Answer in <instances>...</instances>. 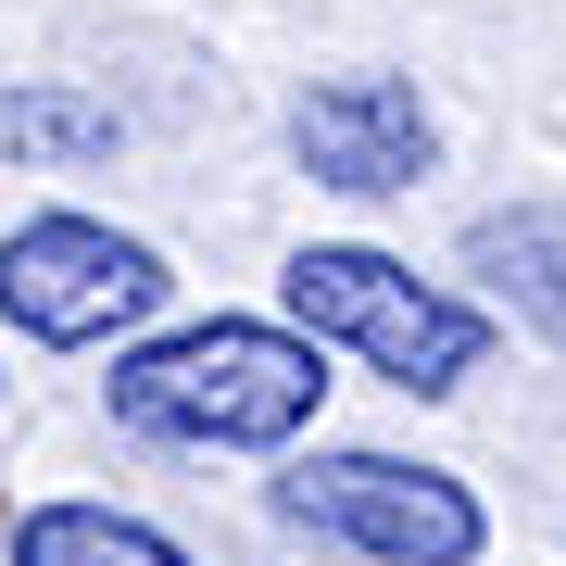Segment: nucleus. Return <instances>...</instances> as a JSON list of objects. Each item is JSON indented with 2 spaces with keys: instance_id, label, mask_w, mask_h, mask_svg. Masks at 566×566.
<instances>
[{
  "instance_id": "obj_6",
  "label": "nucleus",
  "mask_w": 566,
  "mask_h": 566,
  "mask_svg": "<svg viewBox=\"0 0 566 566\" xmlns=\"http://www.w3.org/2000/svg\"><path fill=\"white\" fill-rule=\"evenodd\" d=\"M465 264H479L504 303L542 327V340H566V214L554 202H516V214H479L465 227Z\"/></svg>"
},
{
  "instance_id": "obj_8",
  "label": "nucleus",
  "mask_w": 566,
  "mask_h": 566,
  "mask_svg": "<svg viewBox=\"0 0 566 566\" xmlns=\"http://www.w3.org/2000/svg\"><path fill=\"white\" fill-rule=\"evenodd\" d=\"M114 102H88V88H0V151L13 164H114Z\"/></svg>"
},
{
  "instance_id": "obj_5",
  "label": "nucleus",
  "mask_w": 566,
  "mask_h": 566,
  "mask_svg": "<svg viewBox=\"0 0 566 566\" xmlns=\"http://www.w3.org/2000/svg\"><path fill=\"white\" fill-rule=\"evenodd\" d=\"M290 151H303L315 189H353V202H390V189L428 177V151H441V126L403 76H315L303 114H290Z\"/></svg>"
},
{
  "instance_id": "obj_1",
  "label": "nucleus",
  "mask_w": 566,
  "mask_h": 566,
  "mask_svg": "<svg viewBox=\"0 0 566 566\" xmlns=\"http://www.w3.org/2000/svg\"><path fill=\"white\" fill-rule=\"evenodd\" d=\"M102 403H114V428L177 441V453H277V441H303L315 403H327V340L214 315V327H177V340L114 353Z\"/></svg>"
},
{
  "instance_id": "obj_2",
  "label": "nucleus",
  "mask_w": 566,
  "mask_h": 566,
  "mask_svg": "<svg viewBox=\"0 0 566 566\" xmlns=\"http://www.w3.org/2000/svg\"><path fill=\"white\" fill-rule=\"evenodd\" d=\"M290 327L327 353H365L390 390H465L479 378V353H491V315L479 303H453V290H428L416 264H390V252H365V240H315V252H290Z\"/></svg>"
},
{
  "instance_id": "obj_4",
  "label": "nucleus",
  "mask_w": 566,
  "mask_h": 566,
  "mask_svg": "<svg viewBox=\"0 0 566 566\" xmlns=\"http://www.w3.org/2000/svg\"><path fill=\"white\" fill-rule=\"evenodd\" d=\"M164 290H177L164 252L126 240V227H102V214H25L13 240H0V315H13L25 340H51V353L126 340Z\"/></svg>"
},
{
  "instance_id": "obj_3",
  "label": "nucleus",
  "mask_w": 566,
  "mask_h": 566,
  "mask_svg": "<svg viewBox=\"0 0 566 566\" xmlns=\"http://www.w3.org/2000/svg\"><path fill=\"white\" fill-rule=\"evenodd\" d=\"M277 516L315 528L327 554L365 566H479V491L453 465H403V453H315L277 479Z\"/></svg>"
},
{
  "instance_id": "obj_7",
  "label": "nucleus",
  "mask_w": 566,
  "mask_h": 566,
  "mask_svg": "<svg viewBox=\"0 0 566 566\" xmlns=\"http://www.w3.org/2000/svg\"><path fill=\"white\" fill-rule=\"evenodd\" d=\"M13 566H189L151 516H114V504H25L13 516Z\"/></svg>"
}]
</instances>
